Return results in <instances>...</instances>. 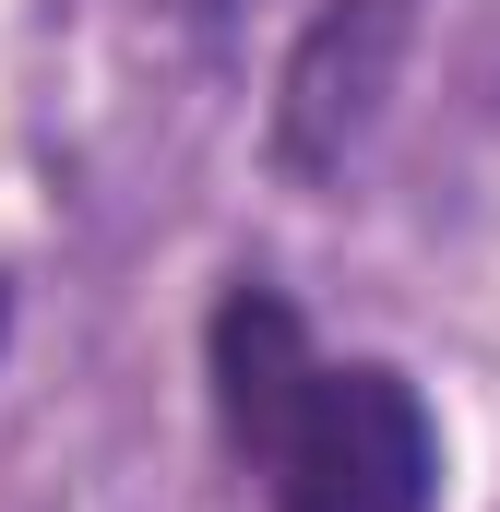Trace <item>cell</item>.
<instances>
[{"instance_id":"cell-2","label":"cell","mask_w":500,"mask_h":512,"mask_svg":"<svg viewBox=\"0 0 500 512\" xmlns=\"http://www.w3.org/2000/svg\"><path fill=\"white\" fill-rule=\"evenodd\" d=\"M405 60V0H334L286 72V155L298 167H346V143L370 131L381 84Z\"/></svg>"},{"instance_id":"cell-3","label":"cell","mask_w":500,"mask_h":512,"mask_svg":"<svg viewBox=\"0 0 500 512\" xmlns=\"http://www.w3.org/2000/svg\"><path fill=\"white\" fill-rule=\"evenodd\" d=\"M298 382H310L298 310H286L274 286H239V298L215 310V393H227V441L262 453V441H274V417L298 405Z\"/></svg>"},{"instance_id":"cell-1","label":"cell","mask_w":500,"mask_h":512,"mask_svg":"<svg viewBox=\"0 0 500 512\" xmlns=\"http://www.w3.org/2000/svg\"><path fill=\"white\" fill-rule=\"evenodd\" d=\"M250 465L274 477V512H429L441 501L429 405H417L405 370H381V358L310 370L298 405L274 417V441Z\"/></svg>"}]
</instances>
